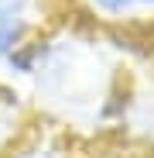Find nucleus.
<instances>
[{
    "label": "nucleus",
    "mask_w": 154,
    "mask_h": 158,
    "mask_svg": "<svg viewBox=\"0 0 154 158\" xmlns=\"http://www.w3.org/2000/svg\"><path fill=\"white\" fill-rule=\"evenodd\" d=\"M0 158H89V148L75 127L28 110L0 141Z\"/></svg>",
    "instance_id": "nucleus-1"
},
{
    "label": "nucleus",
    "mask_w": 154,
    "mask_h": 158,
    "mask_svg": "<svg viewBox=\"0 0 154 158\" xmlns=\"http://www.w3.org/2000/svg\"><path fill=\"white\" fill-rule=\"evenodd\" d=\"M58 10H65V7H55L48 0H0V69Z\"/></svg>",
    "instance_id": "nucleus-2"
},
{
    "label": "nucleus",
    "mask_w": 154,
    "mask_h": 158,
    "mask_svg": "<svg viewBox=\"0 0 154 158\" xmlns=\"http://www.w3.org/2000/svg\"><path fill=\"white\" fill-rule=\"evenodd\" d=\"M48 4H55V7H75V0H48Z\"/></svg>",
    "instance_id": "nucleus-4"
},
{
    "label": "nucleus",
    "mask_w": 154,
    "mask_h": 158,
    "mask_svg": "<svg viewBox=\"0 0 154 158\" xmlns=\"http://www.w3.org/2000/svg\"><path fill=\"white\" fill-rule=\"evenodd\" d=\"M75 7L99 28H130L154 14V0H75Z\"/></svg>",
    "instance_id": "nucleus-3"
}]
</instances>
